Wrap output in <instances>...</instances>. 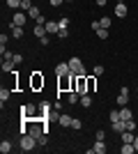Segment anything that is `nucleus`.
Segmentation results:
<instances>
[{"label":"nucleus","mask_w":138,"mask_h":154,"mask_svg":"<svg viewBox=\"0 0 138 154\" xmlns=\"http://www.w3.org/2000/svg\"><path fill=\"white\" fill-rule=\"evenodd\" d=\"M120 136H122V143H133V140H136V136H133V131H122Z\"/></svg>","instance_id":"ddd939ff"},{"label":"nucleus","mask_w":138,"mask_h":154,"mask_svg":"<svg viewBox=\"0 0 138 154\" xmlns=\"http://www.w3.org/2000/svg\"><path fill=\"white\" fill-rule=\"evenodd\" d=\"M94 32H97L99 39H108V28H99V30H94Z\"/></svg>","instance_id":"b1692460"},{"label":"nucleus","mask_w":138,"mask_h":154,"mask_svg":"<svg viewBox=\"0 0 138 154\" xmlns=\"http://www.w3.org/2000/svg\"><path fill=\"white\" fill-rule=\"evenodd\" d=\"M106 2H108V0H97V5H99V7H104Z\"/></svg>","instance_id":"58836bf2"},{"label":"nucleus","mask_w":138,"mask_h":154,"mask_svg":"<svg viewBox=\"0 0 138 154\" xmlns=\"http://www.w3.org/2000/svg\"><path fill=\"white\" fill-rule=\"evenodd\" d=\"M30 88H32V90H41V88H44V76H41L39 71H32V76H30Z\"/></svg>","instance_id":"7ed1b4c3"},{"label":"nucleus","mask_w":138,"mask_h":154,"mask_svg":"<svg viewBox=\"0 0 138 154\" xmlns=\"http://www.w3.org/2000/svg\"><path fill=\"white\" fill-rule=\"evenodd\" d=\"M127 101H129V88H122L118 94V106L122 108V106H127Z\"/></svg>","instance_id":"423d86ee"},{"label":"nucleus","mask_w":138,"mask_h":154,"mask_svg":"<svg viewBox=\"0 0 138 154\" xmlns=\"http://www.w3.org/2000/svg\"><path fill=\"white\" fill-rule=\"evenodd\" d=\"M81 127H83V124H81V120H74V122H72V129H81Z\"/></svg>","instance_id":"72a5a7b5"},{"label":"nucleus","mask_w":138,"mask_h":154,"mask_svg":"<svg viewBox=\"0 0 138 154\" xmlns=\"http://www.w3.org/2000/svg\"><path fill=\"white\" fill-rule=\"evenodd\" d=\"M106 149H108V147H106V143L104 140H97V143H94V147L87 149V154H106Z\"/></svg>","instance_id":"39448f33"},{"label":"nucleus","mask_w":138,"mask_h":154,"mask_svg":"<svg viewBox=\"0 0 138 154\" xmlns=\"http://www.w3.org/2000/svg\"><path fill=\"white\" fill-rule=\"evenodd\" d=\"M12 37H23V28L21 26H12Z\"/></svg>","instance_id":"393cba45"},{"label":"nucleus","mask_w":138,"mask_h":154,"mask_svg":"<svg viewBox=\"0 0 138 154\" xmlns=\"http://www.w3.org/2000/svg\"><path fill=\"white\" fill-rule=\"evenodd\" d=\"M65 2H72V0H65Z\"/></svg>","instance_id":"a19ab883"},{"label":"nucleus","mask_w":138,"mask_h":154,"mask_svg":"<svg viewBox=\"0 0 138 154\" xmlns=\"http://www.w3.org/2000/svg\"><path fill=\"white\" fill-rule=\"evenodd\" d=\"M26 19H28V12H19V14H14L12 16V26H26Z\"/></svg>","instance_id":"20e7f679"},{"label":"nucleus","mask_w":138,"mask_h":154,"mask_svg":"<svg viewBox=\"0 0 138 154\" xmlns=\"http://www.w3.org/2000/svg\"><path fill=\"white\" fill-rule=\"evenodd\" d=\"M94 88H97V76H87V94L94 92Z\"/></svg>","instance_id":"f3484780"},{"label":"nucleus","mask_w":138,"mask_h":154,"mask_svg":"<svg viewBox=\"0 0 138 154\" xmlns=\"http://www.w3.org/2000/svg\"><path fill=\"white\" fill-rule=\"evenodd\" d=\"M7 5L12 9H21V0H7Z\"/></svg>","instance_id":"c85d7f7f"},{"label":"nucleus","mask_w":138,"mask_h":154,"mask_svg":"<svg viewBox=\"0 0 138 154\" xmlns=\"http://www.w3.org/2000/svg\"><path fill=\"white\" fill-rule=\"evenodd\" d=\"M120 149H122V154H133V152H136L133 143H122V147H120Z\"/></svg>","instance_id":"4468645a"},{"label":"nucleus","mask_w":138,"mask_h":154,"mask_svg":"<svg viewBox=\"0 0 138 154\" xmlns=\"http://www.w3.org/2000/svg\"><path fill=\"white\" fill-rule=\"evenodd\" d=\"M92 74H94V76H101V74H104V64H94Z\"/></svg>","instance_id":"cd10ccee"},{"label":"nucleus","mask_w":138,"mask_h":154,"mask_svg":"<svg viewBox=\"0 0 138 154\" xmlns=\"http://www.w3.org/2000/svg\"><path fill=\"white\" fill-rule=\"evenodd\" d=\"M60 127H72V122H74V117H69V115H60Z\"/></svg>","instance_id":"dca6fc26"},{"label":"nucleus","mask_w":138,"mask_h":154,"mask_svg":"<svg viewBox=\"0 0 138 154\" xmlns=\"http://www.w3.org/2000/svg\"><path fill=\"white\" fill-rule=\"evenodd\" d=\"M131 117H133V113L127 108V106H122V110H120V120H131Z\"/></svg>","instance_id":"2eb2a0df"},{"label":"nucleus","mask_w":138,"mask_h":154,"mask_svg":"<svg viewBox=\"0 0 138 154\" xmlns=\"http://www.w3.org/2000/svg\"><path fill=\"white\" fill-rule=\"evenodd\" d=\"M12 60H14V64H21V55H19V53H14V58H12Z\"/></svg>","instance_id":"c9c22d12"},{"label":"nucleus","mask_w":138,"mask_h":154,"mask_svg":"<svg viewBox=\"0 0 138 154\" xmlns=\"http://www.w3.org/2000/svg\"><path fill=\"white\" fill-rule=\"evenodd\" d=\"M127 131H136V120H127Z\"/></svg>","instance_id":"7c9ffc66"},{"label":"nucleus","mask_w":138,"mask_h":154,"mask_svg":"<svg viewBox=\"0 0 138 154\" xmlns=\"http://www.w3.org/2000/svg\"><path fill=\"white\" fill-rule=\"evenodd\" d=\"M78 99H81L78 92H69V94H67V101H69V103H76Z\"/></svg>","instance_id":"5701e85b"},{"label":"nucleus","mask_w":138,"mask_h":154,"mask_svg":"<svg viewBox=\"0 0 138 154\" xmlns=\"http://www.w3.org/2000/svg\"><path fill=\"white\" fill-rule=\"evenodd\" d=\"M81 106H83V108H90V106H92V97L83 94V97H81Z\"/></svg>","instance_id":"6ab92c4d"},{"label":"nucleus","mask_w":138,"mask_h":154,"mask_svg":"<svg viewBox=\"0 0 138 154\" xmlns=\"http://www.w3.org/2000/svg\"><path fill=\"white\" fill-rule=\"evenodd\" d=\"M69 69H72V74H81L83 71V62L78 58H72L69 60Z\"/></svg>","instance_id":"0eeeda50"},{"label":"nucleus","mask_w":138,"mask_h":154,"mask_svg":"<svg viewBox=\"0 0 138 154\" xmlns=\"http://www.w3.org/2000/svg\"><path fill=\"white\" fill-rule=\"evenodd\" d=\"M55 74H58V76H67V74H72V69H69V62H60L58 67H55Z\"/></svg>","instance_id":"1a4fd4ad"},{"label":"nucleus","mask_w":138,"mask_h":154,"mask_svg":"<svg viewBox=\"0 0 138 154\" xmlns=\"http://www.w3.org/2000/svg\"><path fill=\"white\" fill-rule=\"evenodd\" d=\"M35 113H37L35 103H26V106H23V117H26V120H32V117H35Z\"/></svg>","instance_id":"6e6552de"},{"label":"nucleus","mask_w":138,"mask_h":154,"mask_svg":"<svg viewBox=\"0 0 138 154\" xmlns=\"http://www.w3.org/2000/svg\"><path fill=\"white\" fill-rule=\"evenodd\" d=\"M32 0H21V9H23V12H30V9H32Z\"/></svg>","instance_id":"4be33fe9"},{"label":"nucleus","mask_w":138,"mask_h":154,"mask_svg":"<svg viewBox=\"0 0 138 154\" xmlns=\"http://www.w3.org/2000/svg\"><path fill=\"white\" fill-rule=\"evenodd\" d=\"M55 35H58L60 39H65V37H69V30H67V28H60V30L55 32Z\"/></svg>","instance_id":"c756f323"},{"label":"nucleus","mask_w":138,"mask_h":154,"mask_svg":"<svg viewBox=\"0 0 138 154\" xmlns=\"http://www.w3.org/2000/svg\"><path fill=\"white\" fill-rule=\"evenodd\" d=\"M99 26L101 28H111V19H108V16H101V19H99Z\"/></svg>","instance_id":"bb28decb"},{"label":"nucleus","mask_w":138,"mask_h":154,"mask_svg":"<svg viewBox=\"0 0 138 154\" xmlns=\"http://www.w3.org/2000/svg\"><path fill=\"white\" fill-rule=\"evenodd\" d=\"M28 16H30V19H35V21H39V19H41V12L37 9V7H32V9L28 12Z\"/></svg>","instance_id":"412c9836"},{"label":"nucleus","mask_w":138,"mask_h":154,"mask_svg":"<svg viewBox=\"0 0 138 154\" xmlns=\"http://www.w3.org/2000/svg\"><path fill=\"white\" fill-rule=\"evenodd\" d=\"M0 152H2V154L12 152V143H9V140H2V143H0Z\"/></svg>","instance_id":"aec40b11"},{"label":"nucleus","mask_w":138,"mask_h":154,"mask_svg":"<svg viewBox=\"0 0 138 154\" xmlns=\"http://www.w3.org/2000/svg\"><path fill=\"white\" fill-rule=\"evenodd\" d=\"M104 138H106V134L101 131V129H99V131H97V140H104Z\"/></svg>","instance_id":"f704fd0d"},{"label":"nucleus","mask_w":138,"mask_h":154,"mask_svg":"<svg viewBox=\"0 0 138 154\" xmlns=\"http://www.w3.org/2000/svg\"><path fill=\"white\" fill-rule=\"evenodd\" d=\"M44 35H48V32H46V28L41 26V23H37V26H35V37H44Z\"/></svg>","instance_id":"a211bd4d"},{"label":"nucleus","mask_w":138,"mask_h":154,"mask_svg":"<svg viewBox=\"0 0 138 154\" xmlns=\"http://www.w3.org/2000/svg\"><path fill=\"white\" fill-rule=\"evenodd\" d=\"M37 138H35V136H30V134H23L21 136V149H23V152H32L35 147H37Z\"/></svg>","instance_id":"f257e3e1"},{"label":"nucleus","mask_w":138,"mask_h":154,"mask_svg":"<svg viewBox=\"0 0 138 154\" xmlns=\"http://www.w3.org/2000/svg\"><path fill=\"white\" fill-rule=\"evenodd\" d=\"M133 147H136V152H138V138H136V140H133Z\"/></svg>","instance_id":"ea45409f"},{"label":"nucleus","mask_w":138,"mask_h":154,"mask_svg":"<svg viewBox=\"0 0 138 154\" xmlns=\"http://www.w3.org/2000/svg\"><path fill=\"white\" fill-rule=\"evenodd\" d=\"M62 2H65V0H51V5H53V7H60Z\"/></svg>","instance_id":"4c0bfd02"},{"label":"nucleus","mask_w":138,"mask_h":154,"mask_svg":"<svg viewBox=\"0 0 138 154\" xmlns=\"http://www.w3.org/2000/svg\"><path fill=\"white\" fill-rule=\"evenodd\" d=\"M39 42H41V46H48V42H51V39H48V37H46V35H44V37H41Z\"/></svg>","instance_id":"e433bc0d"},{"label":"nucleus","mask_w":138,"mask_h":154,"mask_svg":"<svg viewBox=\"0 0 138 154\" xmlns=\"http://www.w3.org/2000/svg\"><path fill=\"white\" fill-rule=\"evenodd\" d=\"M7 99H9V90H5V88H2V90H0V103L5 106V101H7Z\"/></svg>","instance_id":"a878e982"},{"label":"nucleus","mask_w":138,"mask_h":154,"mask_svg":"<svg viewBox=\"0 0 138 154\" xmlns=\"http://www.w3.org/2000/svg\"><path fill=\"white\" fill-rule=\"evenodd\" d=\"M120 120V110H111V122H118Z\"/></svg>","instance_id":"2f4dec72"},{"label":"nucleus","mask_w":138,"mask_h":154,"mask_svg":"<svg viewBox=\"0 0 138 154\" xmlns=\"http://www.w3.org/2000/svg\"><path fill=\"white\" fill-rule=\"evenodd\" d=\"M118 2H124V0H118Z\"/></svg>","instance_id":"79ce46f5"},{"label":"nucleus","mask_w":138,"mask_h":154,"mask_svg":"<svg viewBox=\"0 0 138 154\" xmlns=\"http://www.w3.org/2000/svg\"><path fill=\"white\" fill-rule=\"evenodd\" d=\"M58 23H60V28H69V19H67V16H62Z\"/></svg>","instance_id":"473e14b6"},{"label":"nucleus","mask_w":138,"mask_h":154,"mask_svg":"<svg viewBox=\"0 0 138 154\" xmlns=\"http://www.w3.org/2000/svg\"><path fill=\"white\" fill-rule=\"evenodd\" d=\"M58 92H72V74L58 76Z\"/></svg>","instance_id":"f03ea898"},{"label":"nucleus","mask_w":138,"mask_h":154,"mask_svg":"<svg viewBox=\"0 0 138 154\" xmlns=\"http://www.w3.org/2000/svg\"><path fill=\"white\" fill-rule=\"evenodd\" d=\"M44 28H46V32H58L60 30V23H58V21H46Z\"/></svg>","instance_id":"9b49d317"},{"label":"nucleus","mask_w":138,"mask_h":154,"mask_svg":"<svg viewBox=\"0 0 138 154\" xmlns=\"http://www.w3.org/2000/svg\"><path fill=\"white\" fill-rule=\"evenodd\" d=\"M14 67H16V64H14V60H2V71H5V74H12Z\"/></svg>","instance_id":"f8f14e48"},{"label":"nucleus","mask_w":138,"mask_h":154,"mask_svg":"<svg viewBox=\"0 0 138 154\" xmlns=\"http://www.w3.org/2000/svg\"><path fill=\"white\" fill-rule=\"evenodd\" d=\"M127 14H129L127 5H124V2H118V5H115V16H118V19H124Z\"/></svg>","instance_id":"9d476101"}]
</instances>
